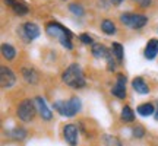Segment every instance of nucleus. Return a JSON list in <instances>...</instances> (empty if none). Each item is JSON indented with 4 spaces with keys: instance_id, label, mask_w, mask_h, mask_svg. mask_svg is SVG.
Masks as SVG:
<instances>
[{
    "instance_id": "obj_1",
    "label": "nucleus",
    "mask_w": 158,
    "mask_h": 146,
    "mask_svg": "<svg viewBox=\"0 0 158 146\" xmlns=\"http://www.w3.org/2000/svg\"><path fill=\"white\" fill-rule=\"evenodd\" d=\"M45 32L53 37V38H57L60 41V44L68 48V50H72L73 48V44H72V31L69 28H66L64 25H62L60 22L57 21H50V22L45 25Z\"/></svg>"
},
{
    "instance_id": "obj_2",
    "label": "nucleus",
    "mask_w": 158,
    "mask_h": 146,
    "mask_svg": "<svg viewBox=\"0 0 158 146\" xmlns=\"http://www.w3.org/2000/svg\"><path fill=\"white\" fill-rule=\"evenodd\" d=\"M62 80L64 85H68L73 89H81L86 85V80H85L84 72L79 64L76 63H72L64 72L62 73Z\"/></svg>"
},
{
    "instance_id": "obj_3",
    "label": "nucleus",
    "mask_w": 158,
    "mask_h": 146,
    "mask_svg": "<svg viewBox=\"0 0 158 146\" xmlns=\"http://www.w3.org/2000/svg\"><path fill=\"white\" fill-rule=\"evenodd\" d=\"M81 99L78 96H72L68 101H56L53 104V108L63 117H73L81 111Z\"/></svg>"
},
{
    "instance_id": "obj_4",
    "label": "nucleus",
    "mask_w": 158,
    "mask_h": 146,
    "mask_svg": "<svg viewBox=\"0 0 158 146\" xmlns=\"http://www.w3.org/2000/svg\"><path fill=\"white\" fill-rule=\"evenodd\" d=\"M120 22L130 29H141L148 23V16L142 15V13H130V12H127V13L120 15Z\"/></svg>"
},
{
    "instance_id": "obj_5",
    "label": "nucleus",
    "mask_w": 158,
    "mask_h": 146,
    "mask_svg": "<svg viewBox=\"0 0 158 146\" xmlns=\"http://www.w3.org/2000/svg\"><path fill=\"white\" fill-rule=\"evenodd\" d=\"M35 112H37V107H35V102L31 99H23L21 101V104L18 105L16 114L19 120L23 123H29L32 121L35 117Z\"/></svg>"
},
{
    "instance_id": "obj_6",
    "label": "nucleus",
    "mask_w": 158,
    "mask_h": 146,
    "mask_svg": "<svg viewBox=\"0 0 158 146\" xmlns=\"http://www.w3.org/2000/svg\"><path fill=\"white\" fill-rule=\"evenodd\" d=\"M0 83H2L3 89H9V88H12L13 85L16 83V76H15V73L12 72L10 67L2 66V69H0Z\"/></svg>"
},
{
    "instance_id": "obj_7",
    "label": "nucleus",
    "mask_w": 158,
    "mask_h": 146,
    "mask_svg": "<svg viewBox=\"0 0 158 146\" xmlns=\"http://www.w3.org/2000/svg\"><path fill=\"white\" fill-rule=\"evenodd\" d=\"M21 32H22V37L27 41H32V39L38 38L41 31H40V26L34 22H25L21 28Z\"/></svg>"
},
{
    "instance_id": "obj_8",
    "label": "nucleus",
    "mask_w": 158,
    "mask_h": 146,
    "mask_svg": "<svg viewBox=\"0 0 158 146\" xmlns=\"http://www.w3.org/2000/svg\"><path fill=\"white\" fill-rule=\"evenodd\" d=\"M111 94L118 99H124L126 98V76L118 73L117 75V80L116 85L111 88Z\"/></svg>"
},
{
    "instance_id": "obj_9",
    "label": "nucleus",
    "mask_w": 158,
    "mask_h": 146,
    "mask_svg": "<svg viewBox=\"0 0 158 146\" xmlns=\"http://www.w3.org/2000/svg\"><path fill=\"white\" fill-rule=\"evenodd\" d=\"M63 137L70 146H76L78 145V127L75 124L63 126Z\"/></svg>"
},
{
    "instance_id": "obj_10",
    "label": "nucleus",
    "mask_w": 158,
    "mask_h": 146,
    "mask_svg": "<svg viewBox=\"0 0 158 146\" xmlns=\"http://www.w3.org/2000/svg\"><path fill=\"white\" fill-rule=\"evenodd\" d=\"M5 3L19 16H25L29 13V6L22 0H5Z\"/></svg>"
},
{
    "instance_id": "obj_11",
    "label": "nucleus",
    "mask_w": 158,
    "mask_h": 146,
    "mask_svg": "<svg viewBox=\"0 0 158 146\" xmlns=\"http://www.w3.org/2000/svg\"><path fill=\"white\" fill-rule=\"evenodd\" d=\"M34 102H35V107H37V111H38L40 117L43 118V120H47V121H48V120L53 118V112L50 111V108L47 107L44 98H41V96H35Z\"/></svg>"
},
{
    "instance_id": "obj_12",
    "label": "nucleus",
    "mask_w": 158,
    "mask_h": 146,
    "mask_svg": "<svg viewBox=\"0 0 158 146\" xmlns=\"http://www.w3.org/2000/svg\"><path fill=\"white\" fill-rule=\"evenodd\" d=\"M22 78L29 85H37L40 80V75L34 67H22Z\"/></svg>"
},
{
    "instance_id": "obj_13",
    "label": "nucleus",
    "mask_w": 158,
    "mask_h": 146,
    "mask_svg": "<svg viewBox=\"0 0 158 146\" xmlns=\"http://www.w3.org/2000/svg\"><path fill=\"white\" fill-rule=\"evenodd\" d=\"M158 54V39L157 38H151L148 41L145 51H143V56L147 60H154Z\"/></svg>"
},
{
    "instance_id": "obj_14",
    "label": "nucleus",
    "mask_w": 158,
    "mask_h": 146,
    "mask_svg": "<svg viewBox=\"0 0 158 146\" xmlns=\"http://www.w3.org/2000/svg\"><path fill=\"white\" fill-rule=\"evenodd\" d=\"M91 53H92V56L95 57V59H107L108 54H110V50H108L106 45L100 44V43H94L92 47H91Z\"/></svg>"
},
{
    "instance_id": "obj_15",
    "label": "nucleus",
    "mask_w": 158,
    "mask_h": 146,
    "mask_svg": "<svg viewBox=\"0 0 158 146\" xmlns=\"http://www.w3.org/2000/svg\"><path fill=\"white\" fill-rule=\"evenodd\" d=\"M132 88H133L138 94H141V95L149 94V86H148V83L142 78H139V76L132 80Z\"/></svg>"
},
{
    "instance_id": "obj_16",
    "label": "nucleus",
    "mask_w": 158,
    "mask_h": 146,
    "mask_svg": "<svg viewBox=\"0 0 158 146\" xmlns=\"http://www.w3.org/2000/svg\"><path fill=\"white\" fill-rule=\"evenodd\" d=\"M2 56H3V59L12 62V60L16 57V50H15V47L12 44H3L2 45Z\"/></svg>"
},
{
    "instance_id": "obj_17",
    "label": "nucleus",
    "mask_w": 158,
    "mask_h": 146,
    "mask_svg": "<svg viewBox=\"0 0 158 146\" xmlns=\"http://www.w3.org/2000/svg\"><path fill=\"white\" fill-rule=\"evenodd\" d=\"M136 111L142 117H148V116H152L154 114L155 107H154V104H151V102H145V104H141L139 107L136 108Z\"/></svg>"
},
{
    "instance_id": "obj_18",
    "label": "nucleus",
    "mask_w": 158,
    "mask_h": 146,
    "mask_svg": "<svg viewBox=\"0 0 158 146\" xmlns=\"http://www.w3.org/2000/svg\"><path fill=\"white\" fill-rule=\"evenodd\" d=\"M101 31L106 35H114L116 34V25L111 19H102L101 21Z\"/></svg>"
},
{
    "instance_id": "obj_19",
    "label": "nucleus",
    "mask_w": 158,
    "mask_h": 146,
    "mask_svg": "<svg viewBox=\"0 0 158 146\" xmlns=\"http://www.w3.org/2000/svg\"><path fill=\"white\" fill-rule=\"evenodd\" d=\"M111 53H113L114 59H116L118 63L123 62L124 50H123V45L120 44V43H113V44H111Z\"/></svg>"
},
{
    "instance_id": "obj_20",
    "label": "nucleus",
    "mask_w": 158,
    "mask_h": 146,
    "mask_svg": "<svg viewBox=\"0 0 158 146\" xmlns=\"http://www.w3.org/2000/svg\"><path fill=\"white\" fill-rule=\"evenodd\" d=\"M122 120H123L124 123L135 121V112H133V110H132L129 105H124L123 110H122Z\"/></svg>"
},
{
    "instance_id": "obj_21",
    "label": "nucleus",
    "mask_w": 158,
    "mask_h": 146,
    "mask_svg": "<svg viewBox=\"0 0 158 146\" xmlns=\"http://www.w3.org/2000/svg\"><path fill=\"white\" fill-rule=\"evenodd\" d=\"M27 135H28L27 130L22 129V127H15L9 133V136H10L12 139H15V140H23V139H27Z\"/></svg>"
},
{
    "instance_id": "obj_22",
    "label": "nucleus",
    "mask_w": 158,
    "mask_h": 146,
    "mask_svg": "<svg viewBox=\"0 0 158 146\" xmlns=\"http://www.w3.org/2000/svg\"><path fill=\"white\" fill-rule=\"evenodd\" d=\"M69 10L70 13H73L75 16H84L85 15V7L81 3H69Z\"/></svg>"
},
{
    "instance_id": "obj_23",
    "label": "nucleus",
    "mask_w": 158,
    "mask_h": 146,
    "mask_svg": "<svg viewBox=\"0 0 158 146\" xmlns=\"http://www.w3.org/2000/svg\"><path fill=\"white\" fill-rule=\"evenodd\" d=\"M102 142H104V146H122L120 140H118L117 137H114V136L106 135L104 139H102Z\"/></svg>"
},
{
    "instance_id": "obj_24",
    "label": "nucleus",
    "mask_w": 158,
    "mask_h": 146,
    "mask_svg": "<svg viewBox=\"0 0 158 146\" xmlns=\"http://www.w3.org/2000/svg\"><path fill=\"white\" fill-rule=\"evenodd\" d=\"M132 135L135 136L136 139H142V137L145 136V130H143V127H142V126H139V124H138V126H135V127L132 129Z\"/></svg>"
},
{
    "instance_id": "obj_25",
    "label": "nucleus",
    "mask_w": 158,
    "mask_h": 146,
    "mask_svg": "<svg viewBox=\"0 0 158 146\" xmlns=\"http://www.w3.org/2000/svg\"><path fill=\"white\" fill-rule=\"evenodd\" d=\"M79 41H81V43H84V44H86V45H92V44H94V39H92V37H91L89 34H86V32H84V34L79 35Z\"/></svg>"
},
{
    "instance_id": "obj_26",
    "label": "nucleus",
    "mask_w": 158,
    "mask_h": 146,
    "mask_svg": "<svg viewBox=\"0 0 158 146\" xmlns=\"http://www.w3.org/2000/svg\"><path fill=\"white\" fill-rule=\"evenodd\" d=\"M106 62H107V69L110 70V72H113L114 69H116V62H114L113 53H110V54H108V57L106 59Z\"/></svg>"
},
{
    "instance_id": "obj_27",
    "label": "nucleus",
    "mask_w": 158,
    "mask_h": 146,
    "mask_svg": "<svg viewBox=\"0 0 158 146\" xmlns=\"http://www.w3.org/2000/svg\"><path fill=\"white\" fill-rule=\"evenodd\" d=\"M136 5H139L141 7H148L152 5V0H135Z\"/></svg>"
},
{
    "instance_id": "obj_28",
    "label": "nucleus",
    "mask_w": 158,
    "mask_h": 146,
    "mask_svg": "<svg viewBox=\"0 0 158 146\" xmlns=\"http://www.w3.org/2000/svg\"><path fill=\"white\" fill-rule=\"evenodd\" d=\"M110 2H111V3H113V5L118 6V5H120V3H123L124 0H110Z\"/></svg>"
},
{
    "instance_id": "obj_29",
    "label": "nucleus",
    "mask_w": 158,
    "mask_h": 146,
    "mask_svg": "<svg viewBox=\"0 0 158 146\" xmlns=\"http://www.w3.org/2000/svg\"><path fill=\"white\" fill-rule=\"evenodd\" d=\"M155 120H158V107H157V111H155Z\"/></svg>"
}]
</instances>
